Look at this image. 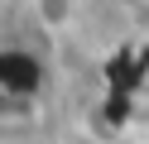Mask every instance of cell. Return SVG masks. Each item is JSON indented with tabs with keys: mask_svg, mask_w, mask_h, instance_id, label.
<instances>
[{
	"mask_svg": "<svg viewBox=\"0 0 149 144\" xmlns=\"http://www.w3.org/2000/svg\"><path fill=\"white\" fill-rule=\"evenodd\" d=\"M29 15H34V24H39L43 34H68V29L77 24L82 5L77 0H29Z\"/></svg>",
	"mask_w": 149,
	"mask_h": 144,
	"instance_id": "obj_1",
	"label": "cell"
},
{
	"mask_svg": "<svg viewBox=\"0 0 149 144\" xmlns=\"http://www.w3.org/2000/svg\"><path fill=\"white\" fill-rule=\"evenodd\" d=\"M0 82L10 86V91H29L39 82V63L24 53H0Z\"/></svg>",
	"mask_w": 149,
	"mask_h": 144,
	"instance_id": "obj_2",
	"label": "cell"
},
{
	"mask_svg": "<svg viewBox=\"0 0 149 144\" xmlns=\"http://www.w3.org/2000/svg\"><path fill=\"white\" fill-rule=\"evenodd\" d=\"M130 5H144V10H149V0H130Z\"/></svg>",
	"mask_w": 149,
	"mask_h": 144,
	"instance_id": "obj_3",
	"label": "cell"
}]
</instances>
